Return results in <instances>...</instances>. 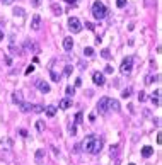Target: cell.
I'll use <instances>...</instances> for the list:
<instances>
[{
	"label": "cell",
	"instance_id": "obj_1",
	"mask_svg": "<svg viewBox=\"0 0 162 165\" xmlns=\"http://www.w3.org/2000/svg\"><path fill=\"white\" fill-rule=\"evenodd\" d=\"M82 148L87 151V153H90V155H97V153L101 151V148H102V140L101 138H97V136H94V135H90V136H87L85 140H84Z\"/></svg>",
	"mask_w": 162,
	"mask_h": 165
},
{
	"label": "cell",
	"instance_id": "obj_2",
	"mask_svg": "<svg viewBox=\"0 0 162 165\" xmlns=\"http://www.w3.org/2000/svg\"><path fill=\"white\" fill-rule=\"evenodd\" d=\"M92 15H94V19H97V21H102L106 15H108V9H106V5L102 4V2H94L92 4Z\"/></svg>",
	"mask_w": 162,
	"mask_h": 165
},
{
	"label": "cell",
	"instance_id": "obj_3",
	"mask_svg": "<svg viewBox=\"0 0 162 165\" xmlns=\"http://www.w3.org/2000/svg\"><path fill=\"white\" fill-rule=\"evenodd\" d=\"M120 70H121L123 75H130V73H131V70H133V58H131V56L125 58L123 63H121V67H120Z\"/></svg>",
	"mask_w": 162,
	"mask_h": 165
},
{
	"label": "cell",
	"instance_id": "obj_4",
	"mask_svg": "<svg viewBox=\"0 0 162 165\" xmlns=\"http://www.w3.org/2000/svg\"><path fill=\"white\" fill-rule=\"evenodd\" d=\"M68 29L72 33H80L82 31V22L77 19V17H70L68 19Z\"/></svg>",
	"mask_w": 162,
	"mask_h": 165
},
{
	"label": "cell",
	"instance_id": "obj_5",
	"mask_svg": "<svg viewBox=\"0 0 162 165\" xmlns=\"http://www.w3.org/2000/svg\"><path fill=\"white\" fill-rule=\"evenodd\" d=\"M39 28H41V15L34 14L33 19H31V29L33 31H39Z\"/></svg>",
	"mask_w": 162,
	"mask_h": 165
},
{
	"label": "cell",
	"instance_id": "obj_6",
	"mask_svg": "<svg viewBox=\"0 0 162 165\" xmlns=\"http://www.w3.org/2000/svg\"><path fill=\"white\" fill-rule=\"evenodd\" d=\"M108 97H102L101 101H99V102H97V111H99V112H102V114H106V112H108Z\"/></svg>",
	"mask_w": 162,
	"mask_h": 165
},
{
	"label": "cell",
	"instance_id": "obj_7",
	"mask_svg": "<svg viewBox=\"0 0 162 165\" xmlns=\"http://www.w3.org/2000/svg\"><path fill=\"white\" fill-rule=\"evenodd\" d=\"M92 80H94V83H96V85H99V87L104 85V82H106V80H104V75L99 73V72H96L94 75H92Z\"/></svg>",
	"mask_w": 162,
	"mask_h": 165
},
{
	"label": "cell",
	"instance_id": "obj_8",
	"mask_svg": "<svg viewBox=\"0 0 162 165\" xmlns=\"http://www.w3.org/2000/svg\"><path fill=\"white\" fill-rule=\"evenodd\" d=\"M36 87H38L39 92H43V94H48V92H50V85H48L46 82H43V80H38V82H36Z\"/></svg>",
	"mask_w": 162,
	"mask_h": 165
},
{
	"label": "cell",
	"instance_id": "obj_9",
	"mask_svg": "<svg viewBox=\"0 0 162 165\" xmlns=\"http://www.w3.org/2000/svg\"><path fill=\"white\" fill-rule=\"evenodd\" d=\"M108 109H113V111H116V112H118L121 107H120V102H118V101H115V99H109V101H108Z\"/></svg>",
	"mask_w": 162,
	"mask_h": 165
},
{
	"label": "cell",
	"instance_id": "obj_10",
	"mask_svg": "<svg viewBox=\"0 0 162 165\" xmlns=\"http://www.w3.org/2000/svg\"><path fill=\"white\" fill-rule=\"evenodd\" d=\"M154 155V148L152 146H143L142 148V157L143 158H149V157H152Z\"/></svg>",
	"mask_w": 162,
	"mask_h": 165
},
{
	"label": "cell",
	"instance_id": "obj_11",
	"mask_svg": "<svg viewBox=\"0 0 162 165\" xmlns=\"http://www.w3.org/2000/svg\"><path fill=\"white\" fill-rule=\"evenodd\" d=\"M150 99H152V102L155 104V106H161V90L157 89L155 92L152 94V97H150Z\"/></svg>",
	"mask_w": 162,
	"mask_h": 165
},
{
	"label": "cell",
	"instance_id": "obj_12",
	"mask_svg": "<svg viewBox=\"0 0 162 165\" xmlns=\"http://www.w3.org/2000/svg\"><path fill=\"white\" fill-rule=\"evenodd\" d=\"M58 106H60V109H68V107L72 106V99H70V97H67V99H61Z\"/></svg>",
	"mask_w": 162,
	"mask_h": 165
},
{
	"label": "cell",
	"instance_id": "obj_13",
	"mask_svg": "<svg viewBox=\"0 0 162 165\" xmlns=\"http://www.w3.org/2000/svg\"><path fill=\"white\" fill-rule=\"evenodd\" d=\"M63 48L67 49V51H70V49L74 48V39L72 38H65L63 39Z\"/></svg>",
	"mask_w": 162,
	"mask_h": 165
},
{
	"label": "cell",
	"instance_id": "obj_14",
	"mask_svg": "<svg viewBox=\"0 0 162 165\" xmlns=\"http://www.w3.org/2000/svg\"><path fill=\"white\" fill-rule=\"evenodd\" d=\"M51 10H53L55 15H61V14H63V10H61V7L58 5V4H51Z\"/></svg>",
	"mask_w": 162,
	"mask_h": 165
},
{
	"label": "cell",
	"instance_id": "obj_15",
	"mask_svg": "<svg viewBox=\"0 0 162 165\" xmlns=\"http://www.w3.org/2000/svg\"><path fill=\"white\" fill-rule=\"evenodd\" d=\"M19 106H20V111H22V112H29V111H33V104L22 102V104H19Z\"/></svg>",
	"mask_w": 162,
	"mask_h": 165
},
{
	"label": "cell",
	"instance_id": "obj_16",
	"mask_svg": "<svg viewBox=\"0 0 162 165\" xmlns=\"http://www.w3.org/2000/svg\"><path fill=\"white\" fill-rule=\"evenodd\" d=\"M45 111H46V114H48L50 117H53L55 114H56V107H55V106H48Z\"/></svg>",
	"mask_w": 162,
	"mask_h": 165
},
{
	"label": "cell",
	"instance_id": "obj_17",
	"mask_svg": "<svg viewBox=\"0 0 162 165\" xmlns=\"http://www.w3.org/2000/svg\"><path fill=\"white\" fill-rule=\"evenodd\" d=\"M12 99H14V102L15 104H22V94H20V92H15Z\"/></svg>",
	"mask_w": 162,
	"mask_h": 165
},
{
	"label": "cell",
	"instance_id": "obj_18",
	"mask_svg": "<svg viewBox=\"0 0 162 165\" xmlns=\"http://www.w3.org/2000/svg\"><path fill=\"white\" fill-rule=\"evenodd\" d=\"M43 158H45V150H36V162L39 164Z\"/></svg>",
	"mask_w": 162,
	"mask_h": 165
},
{
	"label": "cell",
	"instance_id": "obj_19",
	"mask_svg": "<svg viewBox=\"0 0 162 165\" xmlns=\"http://www.w3.org/2000/svg\"><path fill=\"white\" fill-rule=\"evenodd\" d=\"M14 15H15V17H17V15L22 17V15H24V9H22V7H15V9H14Z\"/></svg>",
	"mask_w": 162,
	"mask_h": 165
},
{
	"label": "cell",
	"instance_id": "obj_20",
	"mask_svg": "<svg viewBox=\"0 0 162 165\" xmlns=\"http://www.w3.org/2000/svg\"><path fill=\"white\" fill-rule=\"evenodd\" d=\"M84 55H85V56H92V55H94V49L90 48V46L84 48Z\"/></svg>",
	"mask_w": 162,
	"mask_h": 165
},
{
	"label": "cell",
	"instance_id": "obj_21",
	"mask_svg": "<svg viewBox=\"0 0 162 165\" xmlns=\"http://www.w3.org/2000/svg\"><path fill=\"white\" fill-rule=\"evenodd\" d=\"M101 56L104 58V60H109V58H111V53H109V49H102V51H101Z\"/></svg>",
	"mask_w": 162,
	"mask_h": 165
},
{
	"label": "cell",
	"instance_id": "obj_22",
	"mask_svg": "<svg viewBox=\"0 0 162 165\" xmlns=\"http://www.w3.org/2000/svg\"><path fill=\"white\" fill-rule=\"evenodd\" d=\"M65 92H67V96H68V97H72V96L75 94V89L72 87V85H68L67 89H65Z\"/></svg>",
	"mask_w": 162,
	"mask_h": 165
},
{
	"label": "cell",
	"instance_id": "obj_23",
	"mask_svg": "<svg viewBox=\"0 0 162 165\" xmlns=\"http://www.w3.org/2000/svg\"><path fill=\"white\" fill-rule=\"evenodd\" d=\"M36 130L41 133V131L45 130V123H43V121H36Z\"/></svg>",
	"mask_w": 162,
	"mask_h": 165
},
{
	"label": "cell",
	"instance_id": "obj_24",
	"mask_svg": "<svg viewBox=\"0 0 162 165\" xmlns=\"http://www.w3.org/2000/svg\"><path fill=\"white\" fill-rule=\"evenodd\" d=\"M130 94H131V89L128 87V89H125V90H123L121 97H123V99H128V97H130Z\"/></svg>",
	"mask_w": 162,
	"mask_h": 165
},
{
	"label": "cell",
	"instance_id": "obj_25",
	"mask_svg": "<svg viewBox=\"0 0 162 165\" xmlns=\"http://www.w3.org/2000/svg\"><path fill=\"white\" fill-rule=\"evenodd\" d=\"M33 111L39 114V112H43V111H45V107H43V106H33Z\"/></svg>",
	"mask_w": 162,
	"mask_h": 165
},
{
	"label": "cell",
	"instance_id": "obj_26",
	"mask_svg": "<svg viewBox=\"0 0 162 165\" xmlns=\"http://www.w3.org/2000/svg\"><path fill=\"white\" fill-rule=\"evenodd\" d=\"M51 80H53V82H60V75L55 73V72H51Z\"/></svg>",
	"mask_w": 162,
	"mask_h": 165
},
{
	"label": "cell",
	"instance_id": "obj_27",
	"mask_svg": "<svg viewBox=\"0 0 162 165\" xmlns=\"http://www.w3.org/2000/svg\"><path fill=\"white\" fill-rule=\"evenodd\" d=\"M68 131H70V135H72V136H75V133H77V130H75V124H70V126H68Z\"/></svg>",
	"mask_w": 162,
	"mask_h": 165
},
{
	"label": "cell",
	"instance_id": "obj_28",
	"mask_svg": "<svg viewBox=\"0 0 162 165\" xmlns=\"http://www.w3.org/2000/svg\"><path fill=\"white\" fill-rule=\"evenodd\" d=\"M116 5H118L120 9H123L125 5H126V0H116Z\"/></svg>",
	"mask_w": 162,
	"mask_h": 165
},
{
	"label": "cell",
	"instance_id": "obj_29",
	"mask_svg": "<svg viewBox=\"0 0 162 165\" xmlns=\"http://www.w3.org/2000/svg\"><path fill=\"white\" fill-rule=\"evenodd\" d=\"M145 99H147V94H145V92H140V94H138V101H140V102H143Z\"/></svg>",
	"mask_w": 162,
	"mask_h": 165
},
{
	"label": "cell",
	"instance_id": "obj_30",
	"mask_svg": "<svg viewBox=\"0 0 162 165\" xmlns=\"http://www.w3.org/2000/svg\"><path fill=\"white\" fill-rule=\"evenodd\" d=\"M33 72H34V67H33V65H29V67L26 68V75H31Z\"/></svg>",
	"mask_w": 162,
	"mask_h": 165
},
{
	"label": "cell",
	"instance_id": "obj_31",
	"mask_svg": "<svg viewBox=\"0 0 162 165\" xmlns=\"http://www.w3.org/2000/svg\"><path fill=\"white\" fill-rule=\"evenodd\" d=\"M75 123H77V124H80V123H82V112H79V114L75 116Z\"/></svg>",
	"mask_w": 162,
	"mask_h": 165
},
{
	"label": "cell",
	"instance_id": "obj_32",
	"mask_svg": "<svg viewBox=\"0 0 162 165\" xmlns=\"http://www.w3.org/2000/svg\"><path fill=\"white\" fill-rule=\"evenodd\" d=\"M104 73H113V67H111V65L104 67Z\"/></svg>",
	"mask_w": 162,
	"mask_h": 165
},
{
	"label": "cell",
	"instance_id": "obj_33",
	"mask_svg": "<svg viewBox=\"0 0 162 165\" xmlns=\"http://www.w3.org/2000/svg\"><path fill=\"white\" fill-rule=\"evenodd\" d=\"M31 4H33V7H39V5H41V0H33Z\"/></svg>",
	"mask_w": 162,
	"mask_h": 165
},
{
	"label": "cell",
	"instance_id": "obj_34",
	"mask_svg": "<svg viewBox=\"0 0 162 165\" xmlns=\"http://www.w3.org/2000/svg\"><path fill=\"white\" fill-rule=\"evenodd\" d=\"M85 28H87L89 31H92V29H94V24H92V22H85Z\"/></svg>",
	"mask_w": 162,
	"mask_h": 165
},
{
	"label": "cell",
	"instance_id": "obj_35",
	"mask_svg": "<svg viewBox=\"0 0 162 165\" xmlns=\"http://www.w3.org/2000/svg\"><path fill=\"white\" fill-rule=\"evenodd\" d=\"M82 85V78H77V80H75V87H80Z\"/></svg>",
	"mask_w": 162,
	"mask_h": 165
},
{
	"label": "cell",
	"instance_id": "obj_36",
	"mask_svg": "<svg viewBox=\"0 0 162 165\" xmlns=\"http://www.w3.org/2000/svg\"><path fill=\"white\" fill-rule=\"evenodd\" d=\"M70 73H72V67H67L65 68V75H70Z\"/></svg>",
	"mask_w": 162,
	"mask_h": 165
},
{
	"label": "cell",
	"instance_id": "obj_37",
	"mask_svg": "<svg viewBox=\"0 0 162 165\" xmlns=\"http://www.w3.org/2000/svg\"><path fill=\"white\" fill-rule=\"evenodd\" d=\"M65 2H67V4H75L77 0H65Z\"/></svg>",
	"mask_w": 162,
	"mask_h": 165
},
{
	"label": "cell",
	"instance_id": "obj_38",
	"mask_svg": "<svg viewBox=\"0 0 162 165\" xmlns=\"http://www.w3.org/2000/svg\"><path fill=\"white\" fill-rule=\"evenodd\" d=\"M2 2H5L7 5H9V4H12V0H2Z\"/></svg>",
	"mask_w": 162,
	"mask_h": 165
},
{
	"label": "cell",
	"instance_id": "obj_39",
	"mask_svg": "<svg viewBox=\"0 0 162 165\" xmlns=\"http://www.w3.org/2000/svg\"><path fill=\"white\" fill-rule=\"evenodd\" d=\"M2 39H4V33H2V31H0V41H2Z\"/></svg>",
	"mask_w": 162,
	"mask_h": 165
},
{
	"label": "cell",
	"instance_id": "obj_40",
	"mask_svg": "<svg viewBox=\"0 0 162 165\" xmlns=\"http://www.w3.org/2000/svg\"><path fill=\"white\" fill-rule=\"evenodd\" d=\"M128 165H135V164H128Z\"/></svg>",
	"mask_w": 162,
	"mask_h": 165
}]
</instances>
